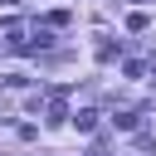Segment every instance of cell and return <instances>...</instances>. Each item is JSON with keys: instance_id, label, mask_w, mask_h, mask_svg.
<instances>
[{"instance_id": "cell-1", "label": "cell", "mask_w": 156, "mask_h": 156, "mask_svg": "<svg viewBox=\"0 0 156 156\" xmlns=\"http://www.w3.org/2000/svg\"><path fill=\"white\" fill-rule=\"evenodd\" d=\"M44 107H49V122H63V112H68V98H63V93H49V98H44Z\"/></svg>"}, {"instance_id": "cell-2", "label": "cell", "mask_w": 156, "mask_h": 156, "mask_svg": "<svg viewBox=\"0 0 156 156\" xmlns=\"http://www.w3.org/2000/svg\"><path fill=\"white\" fill-rule=\"evenodd\" d=\"M73 127H78V132H93V127H98V112H93V107L73 112Z\"/></svg>"}, {"instance_id": "cell-3", "label": "cell", "mask_w": 156, "mask_h": 156, "mask_svg": "<svg viewBox=\"0 0 156 156\" xmlns=\"http://www.w3.org/2000/svg\"><path fill=\"white\" fill-rule=\"evenodd\" d=\"M112 122H117V127H122V132H132V127H136V122H141V117H136V112H117V117H112Z\"/></svg>"}]
</instances>
